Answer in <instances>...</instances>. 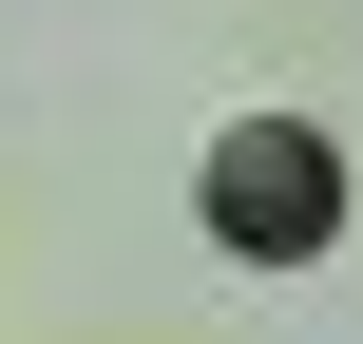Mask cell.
<instances>
[{
	"mask_svg": "<svg viewBox=\"0 0 363 344\" xmlns=\"http://www.w3.org/2000/svg\"><path fill=\"white\" fill-rule=\"evenodd\" d=\"M191 211H211V249H230V268H306V249L345 230V153H325L306 115H230V134H211V172H191Z\"/></svg>",
	"mask_w": 363,
	"mask_h": 344,
	"instance_id": "cell-1",
	"label": "cell"
}]
</instances>
